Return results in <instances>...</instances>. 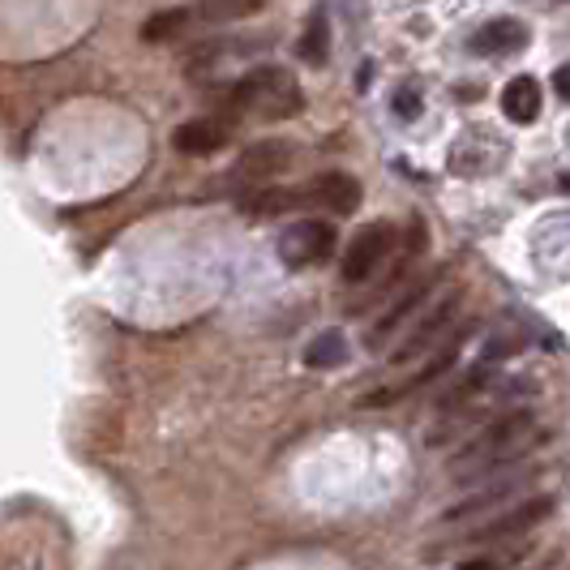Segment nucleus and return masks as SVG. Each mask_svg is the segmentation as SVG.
Wrapping results in <instances>:
<instances>
[{
  "label": "nucleus",
  "instance_id": "obj_19",
  "mask_svg": "<svg viewBox=\"0 0 570 570\" xmlns=\"http://www.w3.org/2000/svg\"><path fill=\"white\" fill-rule=\"evenodd\" d=\"M553 90H558V95H562V99L570 104V65H562V69L553 73Z\"/></svg>",
  "mask_w": 570,
  "mask_h": 570
},
{
  "label": "nucleus",
  "instance_id": "obj_18",
  "mask_svg": "<svg viewBox=\"0 0 570 570\" xmlns=\"http://www.w3.org/2000/svg\"><path fill=\"white\" fill-rule=\"evenodd\" d=\"M395 116L416 120V116H421V95H416V90H407V86H400V90H395Z\"/></svg>",
  "mask_w": 570,
  "mask_h": 570
},
{
  "label": "nucleus",
  "instance_id": "obj_15",
  "mask_svg": "<svg viewBox=\"0 0 570 570\" xmlns=\"http://www.w3.org/2000/svg\"><path fill=\"white\" fill-rule=\"evenodd\" d=\"M266 4L271 0H198L194 4V22H236V18H249Z\"/></svg>",
  "mask_w": 570,
  "mask_h": 570
},
{
  "label": "nucleus",
  "instance_id": "obj_9",
  "mask_svg": "<svg viewBox=\"0 0 570 570\" xmlns=\"http://www.w3.org/2000/svg\"><path fill=\"white\" fill-rule=\"evenodd\" d=\"M519 48H528V27L514 18H493L489 27L472 35V52L476 57H511Z\"/></svg>",
  "mask_w": 570,
  "mask_h": 570
},
{
  "label": "nucleus",
  "instance_id": "obj_2",
  "mask_svg": "<svg viewBox=\"0 0 570 570\" xmlns=\"http://www.w3.org/2000/svg\"><path fill=\"white\" fill-rule=\"evenodd\" d=\"M228 108L232 112H257L262 120H287V116L305 108V95H301V86L287 69L257 65L228 86Z\"/></svg>",
  "mask_w": 570,
  "mask_h": 570
},
{
  "label": "nucleus",
  "instance_id": "obj_6",
  "mask_svg": "<svg viewBox=\"0 0 570 570\" xmlns=\"http://www.w3.org/2000/svg\"><path fill=\"white\" fill-rule=\"evenodd\" d=\"M459 301H463V292H459V287H455V292H446V301H438V305H433V314H429L425 322L412 331V340H403V347L391 356V365H403V361L421 356L425 347H433V340H438V335L451 326V317L459 314Z\"/></svg>",
  "mask_w": 570,
  "mask_h": 570
},
{
  "label": "nucleus",
  "instance_id": "obj_21",
  "mask_svg": "<svg viewBox=\"0 0 570 570\" xmlns=\"http://www.w3.org/2000/svg\"><path fill=\"white\" fill-rule=\"evenodd\" d=\"M562 189H567V194H570V171H567V176H562Z\"/></svg>",
  "mask_w": 570,
  "mask_h": 570
},
{
  "label": "nucleus",
  "instance_id": "obj_20",
  "mask_svg": "<svg viewBox=\"0 0 570 570\" xmlns=\"http://www.w3.org/2000/svg\"><path fill=\"white\" fill-rule=\"evenodd\" d=\"M455 570H498V562H489V558H468V562H459Z\"/></svg>",
  "mask_w": 570,
  "mask_h": 570
},
{
  "label": "nucleus",
  "instance_id": "obj_10",
  "mask_svg": "<svg viewBox=\"0 0 570 570\" xmlns=\"http://www.w3.org/2000/svg\"><path fill=\"white\" fill-rule=\"evenodd\" d=\"M309 185H314L317 206H326V210H335V215H352V210L361 206V185H356L347 171H322Z\"/></svg>",
  "mask_w": 570,
  "mask_h": 570
},
{
  "label": "nucleus",
  "instance_id": "obj_4",
  "mask_svg": "<svg viewBox=\"0 0 570 570\" xmlns=\"http://www.w3.org/2000/svg\"><path fill=\"white\" fill-rule=\"evenodd\" d=\"M391 245H395V228H391V224H370V228H361L352 236L347 254H343V279H347V284H365L373 271L386 262Z\"/></svg>",
  "mask_w": 570,
  "mask_h": 570
},
{
  "label": "nucleus",
  "instance_id": "obj_5",
  "mask_svg": "<svg viewBox=\"0 0 570 570\" xmlns=\"http://www.w3.org/2000/svg\"><path fill=\"white\" fill-rule=\"evenodd\" d=\"M553 514V498H528V502H519L514 511L498 514L493 523L485 528H476L468 541L472 544H489V541H514V537H523V532H532L537 523H544Z\"/></svg>",
  "mask_w": 570,
  "mask_h": 570
},
{
  "label": "nucleus",
  "instance_id": "obj_7",
  "mask_svg": "<svg viewBox=\"0 0 570 570\" xmlns=\"http://www.w3.org/2000/svg\"><path fill=\"white\" fill-rule=\"evenodd\" d=\"M438 287H442V275H433V279H425V284H416V287H412L407 296H400V301H395V305H391V309L382 314V322H377V326H373V331H370V347H373V352H377L382 343L391 340V335L400 331V326H403V322H407V317H416V314H421V305H425V301H429V296H433V292H438Z\"/></svg>",
  "mask_w": 570,
  "mask_h": 570
},
{
  "label": "nucleus",
  "instance_id": "obj_3",
  "mask_svg": "<svg viewBox=\"0 0 570 570\" xmlns=\"http://www.w3.org/2000/svg\"><path fill=\"white\" fill-rule=\"evenodd\" d=\"M335 254V228L322 224V219H301L279 236V262L292 266V271H305V266H317Z\"/></svg>",
  "mask_w": 570,
  "mask_h": 570
},
{
  "label": "nucleus",
  "instance_id": "obj_16",
  "mask_svg": "<svg viewBox=\"0 0 570 570\" xmlns=\"http://www.w3.org/2000/svg\"><path fill=\"white\" fill-rule=\"evenodd\" d=\"M343 361H347V340H343V331H322V335L305 347V365H309V370H340Z\"/></svg>",
  "mask_w": 570,
  "mask_h": 570
},
{
  "label": "nucleus",
  "instance_id": "obj_17",
  "mask_svg": "<svg viewBox=\"0 0 570 570\" xmlns=\"http://www.w3.org/2000/svg\"><path fill=\"white\" fill-rule=\"evenodd\" d=\"M189 22H194V9H164V13L146 18L142 39L146 43H168V39H176Z\"/></svg>",
  "mask_w": 570,
  "mask_h": 570
},
{
  "label": "nucleus",
  "instance_id": "obj_12",
  "mask_svg": "<svg viewBox=\"0 0 570 570\" xmlns=\"http://www.w3.org/2000/svg\"><path fill=\"white\" fill-rule=\"evenodd\" d=\"M502 112L514 125H532L541 116V82L537 78H511L502 86Z\"/></svg>",
  "mask_w": 570,
  "mask_h": 570
},
{
  "label": "nucleus",
  "instance_id": "obj_14",
  "mask_svg": "<svg viewBox=\"0 0 570 570\" xmlns=\"http://www.w3.org/2000/svg\"><path fill=\"white\" fill-rule=\"evenodd\" d=\"M523 481H528V476H511V481H498V485L485 489V493H472L468 502H459L455 511H446L442 519H446V523H459V519H472V514L493 511L498 502H511V493H514L519 485H523Z\"/></svg>",
  "mask_w": 570,
  "mask_h": 570
},
{
  "label": "nucleus",
  "instance_id": "obj_1",
  "mask_svg": "<svg viewBox=\"0 0 570 570\" xmlns=\"http://www.w3.org/2000/svg\"><path fill=\"white\" fill-rule=\"evenodd\" d=\"M532 446H537V421H532V412L528 407L507 412V416L489 421L481 433L468 438V446L451 459V476H455L459 485L485 481L489 472L514 463V459L523 455V451H532Z\"/></svg>",
  "mask_w": 570,
  "mask_h": 570
},
{
  "label": "nucleus",
  "instance_id": "obj_11",
  "mask_svg": "<svg viewBox=\"0 0 570 570\" xmlns=\"http://www.w3.org/2000/svg\"><path fill=\"white\" fill-rule=\"evenodd\" d=\"M224 146H228V120L206 116V120H189L176 129V150H185V155H215Z\"/></svg>",
  "mask_w": 570,
  "mask_h": 570
},
{
  "label": "nucleus",
  "instance_id": "obj_8",
  "mask_svg": "<svg viewBox=\"0 0 570 570\" xmlns=\"http://www.w3.org/2000/svg\"><path fill=\"white\" fill-rule=\"evenodd\" d=\"M292 159H296V146L284 142V138H266V142H254L240 155V176L245 180H266V176H279V171L292 168Z\"/></svg>",
  "mask_w": 570,
  "mask_h": 570
},
{
  "label": "nucleus",
  "instance_id": "obj_13",
  "mask_svg": "<svg viewBox=\"0 0 570 570\" xmlns=\"http://www.w3.org/2000/svg\"><path fill=\"white\" fill-rule=\"evenodd\" d=\"M301 60L314 65V69H322V65L331 60V18H326L322 4L309 13V27H305V35H301Z\"/></svg>",
  "mask_w": 570,
  "mask_h": 570
}]
</instances>
